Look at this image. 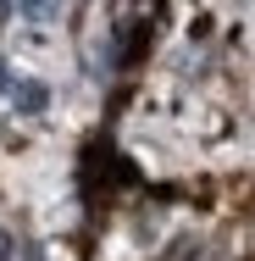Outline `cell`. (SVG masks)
Here are the masks:
<instances>
[{
  "label": "cell",
  "mask_w": 255,
  "mask_h": 261,
  "mask_svg": "<svg viewBox=\"0 0 255 261\" xmlns=\"http://www.w3.org/2000/svg\"><path fill=\"white\" fill-rule=\"evenodd\" d=\"M17 11H22L28 22H55V17H61V0H17Z\"/></svg>",
  "instance_id": "obj_2"
},
{
  "label": "cell",
  "mask_w": 255,
  "mask_h": 261,
  "mask_svg": "<svg viewBox=\"0 0 255 261\" xmlns=\"http://www.w3.org/2000/svg\"><path fill=\"white\" fill-rule=\"evenodd\" d=\"M11 84H17V78H11V72H6V61H0V95H11Z\"/></svg>",
  "instance_id": "obj_3"
},
{
  "label": "cell",
  "mask_w": 255,
  "mask_h": 261,
  "mask_svg": "<svg viewBox=\"0 0 255 261\" xmlns=\"http://www.w3.org/2000/svg\"><path fill=\"white\" fill-rule=\"evenodd\" d=\"M0 261H11V245H6V239H0Z\"/></svg>",
  "instance_id": "obj_4"
},
{
  "label": "cell",
  "mask_w": 255,
  "mask_h": 261,
  "mask_svg": "<svg viewBox=\"0 0 255 261\" xmlns=\"http://www.w3.org/2000/svg\"><path fill=\"white\" fill-rule=\"evenodd\" d=\"M6 11H11V0H0V22H6Z\"/></svg>",
  "instance_id": "obj_5"
},
{
  "label": "cell",
  "mask_w": 255,
  "mask_h": 261,
  "mask_svg": "<svg viewBox=\"0 0 255 261\" xmlns=\"http://www.w3.org/2000/svg\"><path fill=\"white\" fill-rule=\"evenodd\" d=\"M11 106H17L22 117H39V111L50 106V89H45L39 78H17V84H11Z\"/></svg>",
  "instance_id": "obj_1"
}]
</instances>
